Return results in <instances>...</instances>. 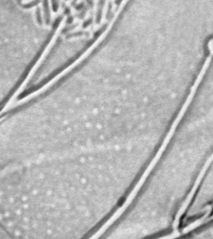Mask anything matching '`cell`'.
I'll return each mask as SVG.
<instances>
[{
  "label": "cell",
  "instance_id": "1",
  "mask_svg": "<svg viewBox=\"0 0 213 239\" xmlns=\"http://www.w3.org/2000/svg\"><path fill=\"white\" fill-rule=\"evenodd\" d=\"M47 33L34 15H0V106L25 82Z\"/></svg>",
  "mask_w": 213,
  "mask_h": 239
},
{
  "label": "cell",
  "instance_id": "3",
  "mask_svg": "<svg viewBox=\"0 0 213 239\" xmlns=\"http://www.w3.org/2000/svg\"><path fill=\"white\" fill-rule=\"evenodd\" d=\"M52 6H53V9L54 11H56V9H57V1L56 0H52Z\"/></svg>",
  "mask_w": 213,
  "mask_h": 239
},
{
  "label": "cell",
  "instance_id": "2",
  "mask_svg": "<svg viewBox=\"0 0 213 239\" xmlns=\"http://www.w3.org/2000/svg\"><path fill=\"white\" fill-rule=\"evenodd\" d=\"M208 49L211 53L213 54V39H211L208 42Z\"/></svg>",
  "mask_w": 213,
  "mask_h": 239
}]
</instances>
